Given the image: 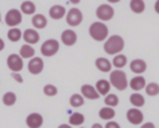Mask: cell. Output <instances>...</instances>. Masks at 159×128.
I'll use <instances>...</instances> for the list:
<instances>
[{"instance_id": "1", "label": "cell", "mask_w": 159, "mask_h": 128, "mask_svg": "<svg viewBox=\"0 0 159 128\" xmlns=\"http://www.w3.org/2000/svg\"><path fill=\"white\" fill-rule=\"evenodd\" d=\"M124 45H125V42H124V39L122 36H119V35H111L103 42V50H104L106 53L116 56V55H119L123 51Z\"/></svg>"}, {"instance_id": "2", "label": "cell", "mask_w": 159, "mask_h": 128, "mask_svg": "<svg viewBox=\"0 0 159 128\" xmlns=\"http://www.w3.org/2000/svg\"><path fill=\"white\" fill-rule=\"evenodd\" d=\"M88 34L89 36L94 40V41H98V42H104L107 39H108V35H109V30H108V26L104 24V22H101V21H94L89 25L88 27Z\"/></svg>"}, {"instance_id": "3", "label": "cell", "mask_w": 159, "mask_h": 128, "mask_svg": "<svg viewBox=\"0 0 159 128\" xmlns=\"http://www.w3.org/2000/svg\"><path fill=\"white\" fill-rule=\"evenodd\" d=\"M109 83L112 87H114L118 91H124L129 86V81L127 77V73L123 70H112L109 73Z\"/></svg>"}, {"instance_id": "4", "label": "cell", "mask_w": 159, "mask_h": 128, "mask_svg": "<svg viewBox=\"0 0 159 128\" xmlns=\"http://www.w3.org/2000/svg\"><path fill=\"white\" fill-rule=\"evenodd\" d=\"M96 16L98 19V21L101 22H106V21H109L113 19L114 16V9L112 7L111 4H101L97 9H96Z\"/></svg>"}, {"instance_id": "5", "label": "cell", "mask_w": 159, "mask_h": 128, "mask_svg": "<svg viewBox=\"0 0 159 128\" xmlns=\"http://www.w3.org/2000/svg\"><path fill=\"white\" fill-rule=\"evenodd\" d=\"M60 50V42L56 40V39H48L46 40L41 47H40V51L42 53V56L45 57H52L55 56Z\"/></svg>"}, {"instance_id": "6", "label": "cell", "mask_w": 159, "mask_h": 128, "mask_svg": "<svg viewBox=\"0 0 159 128\" xmlns=\"http://www.w3.org/2000/svg\"><path fill=\"white\" fill-rule=\"evenodd\" d=\"M83 21V14L78 7H71L66 14V22L67 25L76 27Z\"/></svg>"}, {"instance_id": "7", "label": "cell", "mask_w": 159, "mask_h": 128, "mask_svg": "<svg viewBox=\"0 0 159 128\" xmlns=\"http://www.w3.org/2000/svg\"><path fill=\"white\" fill-rule=\"evenodd\" d=\"M21 21H22V14L17 9H10L5 15V24L11 29L20 25Z\"/></svg>"}, {"instance_id": "8", "label": "cell", "mask_w": 159, "mask_h": 128, "mask_svg": "<svg viewBox=\"0 0 159 128\" xmlns=\"http://www.w3.org/2000/svg\"><path fill=\"white\" fill-rule=\"evenodd\" d=\"M6 63H7V67L11 70V72H20L24 68V60L17 53L9 55Z\"/></svg>"}, {"instance_id": "9", "label": "cell", "mask_w": 159, "mask_h": 128, "mask_svg": "<svg viewBox=\"0 0 159 128\" xmlns=\"http://www.w3.org/2000/svg\"><path fill=\"white\" fill-rule=\"evenodd\" d=\"M125 117H127V121L133 126L142 124L144 121V114L139 108H129L127 111Z\"/></svg>"}, {"instance_id": "10", "label": "cell", "mask_w": 159, "mask_h": 128, "mask_svg": "<svg viewBox=\"0 0 159 128\" xmlns=\"http://www.w3.org/2000/svg\"><path fill=\"white\" fill-rule=\"evenodd\" d=\"M43 67H45L43 60L40 57H34L27 63V70L31 75H40L43 71Z\"/></svg>"}, {"instance_id": "11", "label": "cell", "mask_w": 159, "mask_h": 128, "mask_svg": "<svg viewBox=\"0 0 159 128\" xmlns=\"http://www.w3.org/2000/svg\"><path fill=\"white\" fill-rule=\"evenodd\" d=\"M77 39H78V36H77L76 31L72 29L63 30L61 34V42L65 46H73L77 42Z\"/></svg>"}, {"instance_id": "12", "label": "cell", "mask_w": 159, "mask_h": 128, "mask_svg": "<svg viewBox=\"0 0 159 128\" xmlns=\"http://www.w3.org/2000/svg\"><path fill=\"white\" fill-rule=\"evenodd\" d=\"M81 94L83 96V98L86 99H91V101H94V99H98L99 98V93L97 92L96 87L89 85V83H84L81 86Z\"/></svg>"}, {"instance_id": "13", "label": "cell", "mask_w": 159, "mask_h": 128, "mask_svg": "<svg viewBox=\"0 0 159 128\" xmlns=\"http://www.w3.org/2000/svg\"><path fill=\"white\" fill-rule=\"evenodd\" d=\"M129 68L137 76H142V73L147 71V62L142 58H134L129 62Z\"/></svg>"}, {"instance_id": "14", "label": "cell", "mask_w": 159, "mask_h": 128, "mask_svg": "<svg viewBox=\"0 0 159 128\" xmlns=\"http://www.w3.org/2000/svg\"><path fill=\"white\" fill-rule=\"evenodd\" d=\"M42 124H43V117L37 112L30 113L26 117V126L29 128H40Z\"/></svg>"}, {"instance_id": "15", "label": "cell", "mask_w": 159, "mask_h": 128, "mask_svg": "<svg viewBox=\"0 0 159 128\" xmlns=\"http://www.w3.org/2000/svg\"><path fill=\"white\" fill-rule=\"evenodd\" d=\"M22 39L25 40V42L27 45H35L40 41V34L35 30V29H26L22 32Z\"/></svg>"}, {"instance_id": "16", "label": "cell", "mask_w": 159, "mask_h": 128, "mask_svg": "<svg viewBox=\"0 0 159 128\" xmlns=\"http://www.w3.org/2000/svg\"><path fill=\"white\" fill-rule=\"evenodd\" d=\"M94 66L97 70H99L101 72H104V73H111L112 67H113L112 62L106 57H97L94 61Z\"/></svg>"}, {"instance_id": "17", "label": "cell", "mask_w": 159, "mask_h": 128, "mask_svg": "<svg viewBox=\"0 0 159 128\" xmlns=\"http://www.w3.org/2000/svg\"><path fill=\"white\" fill-rule=\"evenodd\" d=\"M147 86V81L143 76H134L129 80V87L134 91V92H140L142 89H144Z\"/></svg>"}, {"instance_id": "18", "label": "cell", "mask_w": 159, "mask_h": 128, "mask_svg": "<svg viewBox=\"0 0 159 128\" xmlns=\"http://www.w3.org/2000/svg\"><path fill=\"white\" fill-rule=\"evenodd\" d=\"M66 14H67V10L62 5H53L48 10V15L53 20H60L62 17H66Z\"/></svg>"}, {"instance_id": "19", "label": "cell", "mask_w": 159, "mask_h": 128, "mask_svg": "<svg viewBox=\"0 0 159 128\" xmlns=\"http://www.w3.org/2000/svg\"><path fill=\"white\" fill-rule=\"evenodd\" d=\"M96 89H97V92L99 93V96H107L108 93H111L109 91H111V83H109V81L108 80H104V78H101V80H98L97 82H96Z\"/></svg>"}, {"instance_id": "20", "label": "cell", "mask_w": 159, "mask_h": 128, "mask_svg": "<svg viewBox=\"0 0 159 128\" xmlns=\"http://www.w3.org/2000/svg\"><path fill=\"white\" fill-rule=\"evenodd\" d=\"M31 24L35 29H45L47 26V19L42 14H35L31 19Z\"/></svg>"}, {"instance_id": "21", "label": "cell", "mask_w": 159, "mask_h": 128, "mask_svg": "<svg viewBox=\"0 0 159 128\" xmlns=\"http://www.w3.org/2000/svg\"><path fill=\"white\" fill-rule=\"evenodd\" d=\"M129 102L134 108H140V107H143L145 104V98L139 92H133L129 96Z\"/></svg>"}, {"instance_id": "22", "label": "cell", "mask_w": 159, "mask_h": 128, "mask_svg": "<svg viewBox=\"0 0 159 128\" xmlns=\"http://www.w3.org/2000/svg\"><path fill=\"white\" fill-rule=\"evenodd\" d=\"M84 123V116L80 112H73L68 117V124L71 127H81Z\"/></svg>"}, {"instance_id": "23", "label": "cell", "mask_w": 159, "mask_h": 128, "mask_svg": "<svg viewBox=\"0 0 159 128\" xmlns=\"http://www.w3.org/2000/svg\"><path fill=\"white\" fill-rule=\"evenodd\" d=\"M98 116H99V118L103 119V121H107V122H108V121H113V118L116 117V111H114V108H111V107L104 106V107H102V108L99 109Z\"/></svg>"}, {"instance_id": "24", "label": "cell", "mask_w": 159, "mask_h": 128, "mask_svg": "<svg viewBox=\"0 0 159 128\" xmlns=\"http://www.w3.org/2000/svg\"><path fill=\"white\" fill-rule=\"evenodd\" d=\"M20 11H21V14H25V15H35L36 5L34 1H30V0L22 1L21 6H20Z\"/></svg>"}, {"instance_id": "25", "label": "cell", "mask_w": 159, "mask_h": 128, "mask_svg": "<svg viewBox=\"0 0 159 128\" xmlns=\"http://www.w3.org/2000/svg\"><path fill=\"white\" fill-rule=\"evenodd\" d=\"M127 63H128V58H127V56L123 55V53L116 55V56H113V58H112V66H113L116 70L123 68Z\"/></svg>"}, {"instance_id": "26", "label": "cell", "mask_w": 159, "mask_h": 128, "mask_svg": "<svg viewBox=\"0 0 159 128\" xmlns=\"http://www.w3.org/2000/svg\"><path fill=\"white\" fill-rule=\"evenodd\" d=\"M20 57L21 58H34L35 57V48L31 46V45H27V43H24L21 47H20Z\"/></svg>"}, {"instance_id": "27", "label": "cell", "mask_w": 159, "mask_h": 128, "mask_svg": "<svg viewBox=\"0 0 159 128\" xmlns=\"http://www.w3.org/2000/svg\"><path fill=\"white\" fill-rule=\"evenodd\" d=\"M129 7L134 14H142L145 10V1L144 0H130Z\"/></svg>"}, {"instance_id": "28", "label": "cell", "mask_w": 159, "mask_h": 128, "mask_svg": "<svg viewBox=\"0 0 159 128\" xmlns=\"http://www.w3.org/2000/svg\"><path fill=\"white\" fill-rule=\"evenodd\" d=\"M104 104L107 107H111V108H114L119 104V98L116 93H108L107 96H104Z\"/></svg>"}, {"instance_id": "29", "label": "cell", "mask_w": 159, "mask_h": 128, "mask_svg": "<svg viewBox=\"0 0 159 128\" xmlns=\"http://www.w3.org/2000/svg\"><path fill=\"white\" fill-rule=\"evenodd\" d=\"M7 39L11 41V42H17L19 40L22 39V32L20 29H16V27H12L7 31Z\"/></svg>"}, {"instance_id": "30", "label": "cell", "mask_w": 159, "mask_h": 128, "mask_svg": "<svg viewBox=\"0 0 159 128\" xmlns=\"http://www.w3.org/2000/svg\"><path fill=\"white\" fill-rule=\"evenodd\" d=\"M70 104L75 108L77 107H81L84 104V98L81 93H73L71 97H70Z\"/></svg>"}, {"instance_id": "31", "label": "cell", "mask_w": 159, "mask_h": 128, "mask_svg": "<svg viewBox=\"0 0 159 128\" xmlns=\"http://www.w3.org/2000/svg\"><path fill=\"white\" fill-rule=\"evenodd\" d=\"M144 89H145V93L148 96H152V97L158 96L159 94V83H157V82H149V83H147V86H145Z\"/></svg>"}, {"instance_id": "32", "label": "cell", "mask_w": 159, "mask_h": 128, "mask_svg": "<svg viewBox=\"0 0 159 128\" xmlns=\"http://www.w3.org/2000/svg\"><path fill=\"white\" fill-rule=\"evenodd\" d=\"M15 102H16V94L14 92L9 91L2 96V103L5 106H12L15 104Z\"/></svg>"}, {"instance_id": "33", "label": "cell", "mask_w": 159, "mask_h": 128, "mask_svg": "<svg viewBox=\"0 0 159 128\" xmlns=\"http://www.w3.org/2000/svg\"><path fill=\"white\" fill-rule=\"evenodd\" d=\"M57 92H58V89H57V87H56L55 85L48 83V85H45V86H43V93H45L46 96H48V97L56 96Z\"/></svg>"}, {"instance_id": "34", "label": "cell", "mask_w": 159, "mask_h": 128, "mask_svg": "<svg viewBox=\"0 0 159 128\" xmlns=\"http://www.w3.org/2000/svg\"><path fill=\"white\" fill-rule=\"evenodd\" d=\"M11 77H12L16 82H19V83H22V82H24V78H22V76H21L19 72H11Z\"/></svg>"}, {"instance_id": "35", "label": "cell", "mask_w": 159, "mask_h": 128, "mask_svg": "<svg viewBox=\"0 0 159 128\" xmlns=\"http://www.w3.org/2000/svg\"><path fill=\"white\" fill-rule=\"evenodd\" d=\"M104 128H120L119 123H117L116 121H108L104 126Z\"/></svg>"}, {"instance_id": "36", "label": "cell", "mask_w": 159, "mask_h": 128, "mask_svg": "<svg viewBox=\"0 0 159 128\" xmlns=\"http://www.w3.org/2000/svg\"><path fill=\"white\" fill-rule=\"evenodd\" d=\"M140 128H155V126H154V123H152V122H147V123H143Z\"/></svg>"}, {"instance_id": "37", "label": "cell", "mask_w": 159, "mask_h": 128, "mask_svg": "<svg viewBox=\"0 0 159 128\" xmlns=\"http://www.w3.org/2000/svg\"><path fill=\"white\" fill-rule=\"evenodd\" d=\"M154 11L159 15V0H157V1L154 2Z\"/></svg>"}, {"instance_id": "38", "label": "cell", "mask_w": 159, "mask_h": 128, "mask_svg": "<svg viewBox=\"0 0 159 128\" xmlns=\"http://www.w3.org/2000/svg\"><path fill=\"white\" fill-rule=\"evenodd\" d=\"M57 128H72L70 124H67V123H62V124H60Z\"/></svg>"}, {"instance_id": "39", "label": "cell", "mask_w": 159, "mask_h": 128, "mask_svg": "<svg viewBox=\"0 0 159 128\" xmlns=\"http://www.w3.org/2000/svg\"><path fill=\"white\" fill-rule=\"evenodd\" d=\"M91 128H104V127H103L102 124H99V123H93Z\"/></svg>"}, {"instance_id": "40", "label": "cell", "mask_w": 159, "mask_h": 128, "mask_svg": "<svg viewBox=\"0 0 159 128\" xmlns=\"http://www.w3.org/2000/svg\"><path fill=\"white\" fill-rule=\"evenodd\" d=\"M4 48H5V42L2 39H0V51H2Z\"/></svg>"}, {"instance_id": "41", "label": "cell", "mask_w": 159, "mask_h": 128, "mask_svg": "<svg viewBox=\"0 0 159 128\" xmlns=\"http://www.w3.org/2000/svg\"><path fill=\"white\" fill-rule=\"evenodd\" d=\"M0 21H1V14H0Z\"/></svg>"}, {"instance_id": "42", "label": "cell", "mask_w": 159, "mask_h": 128, "mask_svg": "<svg viewBox=\"0 0 159 128\" xmlns=\"http://www.w3.org/2000/svg\"><path fill=\"white\" fill-rule=\"evenodd\" d=\"M80 128H83V127H80Z\"/></svg>"}]
</instances>
